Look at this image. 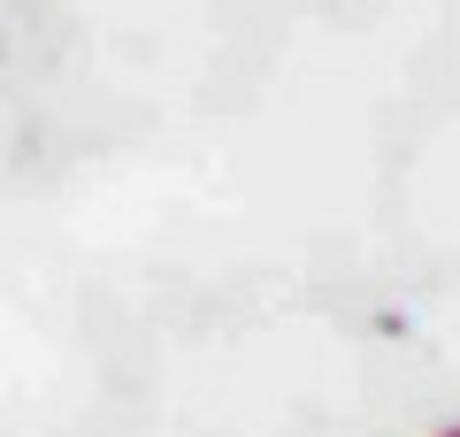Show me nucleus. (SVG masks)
Instances as JSON below:
<instances>
[]
</instances>
